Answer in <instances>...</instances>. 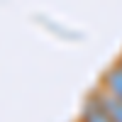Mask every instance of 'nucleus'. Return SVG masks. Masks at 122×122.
Returning a JSON list of instances; mask_svg holds the SVG:
<instances>
[{"label": "nucleus", "instance_id": "nucleus-1", "mask_svg": "<svg viewBox=\"0 0 122 122\" xmlns=\"http://www.w3.org/2000/svg\"><path fill=\"white\" fill-rule=\"evenodd\" d=\"M81 122H115V120L107 115V110L95 100L93 93H90V95L86 98L83 107H81Z\"/></svg>", "mask_w": 122, "mask_h": 122}, {"label": "nucleus", "instance_id": "nucleus-2", "mask_svg": "<svg viewBox=\"0 0 122 122\" xmlns=\"http://www.w3.org/2000/svg\"><path fill=\"white\" fill-rule=\"evenodd\" d=\"M103 88L107 93H112L120 103H122V64H115L105 71L103 76Z\"/></svg>", "mask_w": 122, "mask_h": 122}, {"label": "nucleus", "instance_id": "nucleus-3", "mask_svg": "<svg viewBox=\"0 0 122 122\" xmlns=\"http://www.w3.org/2000/svg\"><path fill=\"white\" fill-rule=\"evenodd\" d=\"M93 95H95V100H98V103L107 110V115L112 117L115 122H122V103H120V100H117L112 93H107L105 88H100V90H95Z\"/></svg>", "mask_w": 122, "mask_h": 122}, {"label": "nucleus", "instance_id": "nucleus-4", "mask_svg": "<svg viewBox=\"0 0 122 122\" xmlns=\"http://www.w3.org/2000/svg\"><path fill=\"white\" fill-rule=\"evenodd\" d=\"M120 64H122V59H120Z\"/></svg>", "mask_w": 122, "mask_h": 122}]
</instances>
